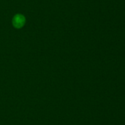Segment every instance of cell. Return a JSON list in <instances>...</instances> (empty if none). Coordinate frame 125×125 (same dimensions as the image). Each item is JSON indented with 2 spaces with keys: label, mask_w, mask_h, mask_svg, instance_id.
<instances>
[{
  "label": "cell",
  "mask_w": 125,
  "mask_h": 125,
  "mask_svg": "<svg viewBox=\"0 0 125 125\" xmlns=\"http://www.w3.org/2000/svg\"><path fill=\"white\" fill-rule=\"evenodd\" d=\"M24 23V18L21 15H17L14 17L13 20V25L15 27H20L22 26Z\"/></svg>",
  "instance_id": "cell-1"
}]
</instances>
